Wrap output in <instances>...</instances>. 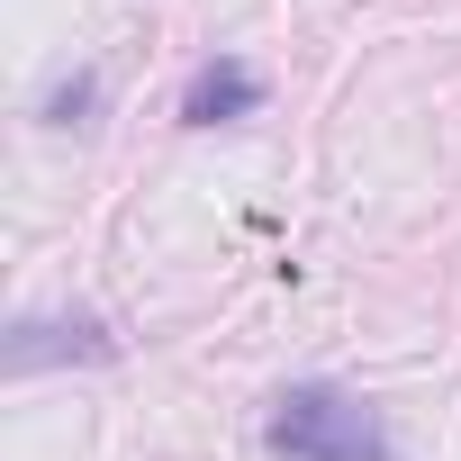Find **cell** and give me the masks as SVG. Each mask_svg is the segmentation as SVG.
Returning <instances> with one entry per match:
<instances>
[{
	"instance_id": "obj_1",
	"label": "cell",
	"mask_w": 461,
	"mask_h": 461,
	"mask_svg": "<svg viewBox=\"0 0 461 461\" xmlns=\"http://www.w3.org/2000/svg\"><path fill=\"white\" fill-rule=\"evenodd\" d=\"M263 443H272L281 461H389V425H380V407H362V398L335 389V380H299V389H281L272 416H263Z\"/></svg>"
},
{
	"instance_id": "obj_2",
	"label": "cell",
	"mask_w": 461,
	"mask_h": 461,
	"mask_svg": "<svg viewBox=\"0 0 461 461\" xmlns=\"http://www.w3.org/2000/svg\"><path fill=\"white\" fill-rule=\"evenodd\" d=\"M254 109H263V73L236 64V55L199 64L190 91H181V118H190V127H236V118H254Z\"/></svg>"
},
{
	"instance_id": "obj_3",
	"label": "cell",
	"mask_w": 461,
	"mask_h": 461,
	"mask_svg": "<svg viewBox=\"0 0 461 461\" xmlns=\"http://www.w3.org/2000/svg\"><path fill=\"white\" fill-rule=\"evenodd\" d=\"M118 344H109V326L100 317H28L19 335H10V362L19 371H37V362H109Z\"/></svg>"
},
{
	"instance_id": "obj_4",
	"label": "cell",
	"mask_w": 461,
	"mask_h": 461,
	"mask_svg": "<svg viewBox=\"0 0 461 461\" xmlns=\"http://www.w3.org/2000/svg\"><path fill=\"white\" fill-rule=\"evenodd\" d=\"M91 109H100V73H91V64L46 91V127H91Z\"/></svg>"
}]
</instances>
